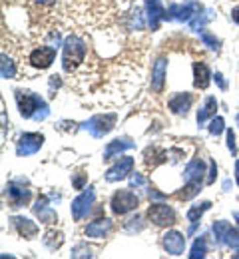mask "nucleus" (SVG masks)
Masks as SVG:
<instances>
[{
  "mask_svg": "<svg viewBox=\"0 0 239 259\" xmlns=\"http://www.w3.org/2000/svg\"><path fill=\"white\" fill-rule=\"evenodd\" d=\"M14 74H16L14 62L2 54V78H6V80H8V78H14Z\"/></svg>",
  "mask_w": 239,
  "mask_h": 259,
  "instance_id": "obj_29",
  "label": "nucleus"
},
{
  "mask_svg": "<svg viewBox=\"0 0 239 259\" xmlns=\"http://www.w3.org/2000/svg\"><path fill=\"white\" fill-rule=\"evenodd\" d=\"M209 207H211V203H209V201H202V203L194 205V207L187 211V220H189L192 224H198V222H200V218L204 215Z\"/></svg>",
  "mask_w": 239,
  "mask_h": 259,
  "instance_id": "obj_27",
  "label": "nucleus"
},
{
  "mask_svg": "<svg viewBox=\"0 0 239 259\" xmlns=\"http://www.w3.org/2000/svg\"><path fill=\"white\" fill-rule=\"evenodd\" d=\"M144 182H146V180H144L139 174H134V176L130 178V186H132V188H139V186H144Z\"/></svg>",
  "mask_w": 239,
  "mask_h": 259,
  "instance_id": "obj_36",
  "label": "nucleus"
},
{
  "mask_svg": "<svg viewBox=\"0 0 239 259\" xmlns=\"http://www.w3.org/2000/svg\"><path fill=\"white\" fill-rule=\"evenodd\" d=\"M144 158H146V165H148V167H156L158 163L166 162L168 152H164V150H162V148H158V146H152V148H148V150H146Z\"/></svg>",
  "mask_w": 239,
  "mask_h": 259,
  "instance_id": "obj_23",
  "label": "nucleus"
},
{
  "mask_svg": "<svg viewBox=\"0 0 239 259\" xmlns=\"http://www.w3.org/2000/svg\"><path fill=\"white\" fill-rule=\"evenodd\" d=\"M166 14L168 12L164 10L160 0H148V24H150L152 30H158L160 22L166 20Z\"/></svg>",
  "mask_w": 239,
  "mask_h": 259,
  "instance_id": "obj_16",
  "label": "nucleus"
},
{
  "mask_svg": "<svg viewBox=\"0 0 239 259\" xmlns=\"http://www.w3.org/2000/svg\"><path fill=\"white\" fill-rule=\"evenodd\" d=\"M6 195H8V203L10 207H22L30 201V190L24 188V180H16V182H10L6 186Z\"/></svg>",
  "mask_w": 239,
  "mask_h": 259,
  "instance_id": "obj_7",
  "label": "nucleus"
},
{
  "mask_svg": "<svg viewBox=\"0 0 239 259\" xmlns=\"http://www.w3.org/2000/svg\"><path fill=\"white\" fill-rule=\"evenodd\" d=\"M200 36H202V40H204V42L209 46V48H211V50H219V40H217V38H213L211 34L204 32V30L200 32Z\"/></svg>",
  "mask_w": 239,
  "mask_h": 259,
  "instance_id": "obj_32",
  "label": "nucleus"
},
{
  "mask_svg": "<svg viewBox=\"0 0 239 259\" xmlns=\"http://www.w3.org/2000/svg\"><path fill=\"white\" fill-rule=\"evenodd\" d=\"M84 56H86V42L80 38V36H68L64 40V70L66 72H74L78 66L84 62Z\"/></svg>",
  "mask_w": 239,
  "mask_h": 259,
  "instance_id": "obj_2",
  "label": "nucleus"
},
{
  "mask_svg": "<svg viewBox=\"0 0 239 259\" xmlns=\"http://www.w3.org/2000/svg\"><path fill=\"white\" fill-rule=\"evenodd\" d=\"M132 167H134V158L124 156L116 165H112V167L106 171V180H108V182H120V180L128 178V174H132Z\"/></svg>",
  "mask_w": 239,
  "mask_h": 259,
  "instance_id": "obj_13",
  "label": "nucleus"
},
{
  "mask_svg": "<svg viewBox=\"0 0 239 259\" xmlns=\"http://www.w3.org/2000/svg\"><path fill=\"white\" fill-rule=\"evenodd\" d=\"M114 124H116V114H100V116H94L90 122H86L84 128L90 130L92 136L102 138L108 132H112Z\"/></svg>",
  "mask_w": 239,
  "mask_h": 259,
  "instance_id": "obj_10",
  "label": "nucleus"
},
{
  "mask_svg": "<svg viewBox=\"0 0 239 259\" xmlns=\"http://www.w3.org/2000/svg\"><path fill=\"white\" fill-rule=\"evenodd\" d=\"M231 18H233V20H235V22L239 24V8H233V12H231Z\"/></svg>",
  "mask_w": 239,
  "mask_h": 259,
  "instance_id": "obj_40",
  "label": "nucleus"
},
{
  "mask_svg": "<svg viewBox=\"0 0 239 259\" xmlns=\"http://www.w3.org/2000/svg\"><path fill=\"white\" fill-rule=\"evenodd\" d=\"M209 165H211V169H209L207 184H213V182H215V176H217V165H215V162H209Z\"/></svg>",
  "mask_w": 239,
  "mask_h": 259,
  "instance_id": "obj_37",
  "label": "nucleus"
},
{
  "mask_svg": "<svg viewBox=\"0 0 239 259\" xmlns=\"http://www.w3.org/2000/svg\"><path fill=\"white\" fill-rule=\"evenodd\" d=\"M227 148L231 150V154H237V148H235V134H233V130H227Z\"/></svg>",
  "mask_w": 239,
  "mask_h": 259,
  "instance_id": "obj_34",
  "label": "nucleus"
},
{
  "mask_svg": "<svg viewBox=\"0 0 239 259\" xmlns=\"http://www.w3.org/2000/svg\"><path fill=\"white\" fill-rule=\"evenodd\" d=\"M12 224L16 227V231L22 237H26V239H34L36 235H38V226H36L32 220H28V218H14Z\"/></svg>",
  "mask_w": 239,
  "mask_h": 259,
  "instance_id": "obj_19",
  "label": "nucleus"
},
{
  "mask_svg": "<svg viewBox=\"0 0 239 259\" xmlns=\"http://www.w3.org/2000/svg\"><path fill=\"white\" fill-rule=\"evenodd\" d=\"M215 110H217V100L215 98H207L205 100V106L202 108V112H198V124L202 126L207 118L215 116Z\"/></svg>",
  "mask_w": 239,
  "mask_h": 259,
  "instance_id": "obj_24",
  "label": "nucleus"
},
{
  "mask_svg": "<svg viewBox=\"0 0 239 259\" xmlns=\"http://www.w3.org/2000/svg\"><path fill=\"white\" fill-rule=\"evenodd\" d=\"M72 257H92V249L86 243H78L72 249Z\"/></svg>",
  "mask_w": 239,
  "mask_h": 259,
  "instance_id": "obj_31",
  "label": "nucleus"
},
{
  "mask_svg": "<svg viewBox=\"0 0 239 259\" xmlns=\"http://www.w3.org/2000/svg\"><path fill=\"white\" fill-rule=\"evenodd\" d=\"M202 4L189 0L185 4H171L168 14H166V20H183V22H189L198 12H202Z\"/></svg>",
  "mask_w": 239,
  "mask_h": 259,
  "instance_id": "obj_6",
  "label": "nucleus"
},
{
  "mask_svg": "<svg viewBox=\"0 0 239 259\" xmlns=\"http://www.w3.org/2000/svg\"><path fill=\"white\" fill-rule=\"evenodd\" d=\"M94 199H96V192H94V188L90 186V188H86L82 194L72 201V215H74L76 222H80L84 215H88V211L92 209Z\"/></svg>",
  "mask_w": 239,
  "mask_h": 259,
  "instance_id": "obj_8",
  "label": "nucleus"
},
{
  "mask_svg": "<svg viewBox=\"0 0 239 259\" xmlns=\"http://www.w3.org/2000/svg\"><path fill=\"white\" fill-rule=\"evenodd\" d=\"M209 80H211V72H209L207 64L196 62V64H194V86L205 90V88L209 86Z\"/></svg>",
  "mask_w": 239,
  "mask_h": 259,
  "instance_id": "obj_20",
  "label": "nucleus"
},
{
  "mask_svg": "<svg viewBox=\"0 0 239 259\" xmlns=\"http://www.w3.org/2000/svg\"><path fill=\"white\" fill-rule=\"evenodd\" d=\"M233 257H239V249H237V253H235V255H233Z\"/></svg>",
  "mask_w": 239,
  "mask_h": 259,
  "instance_id": "obj_43",
  "label": "nucleus"
},
{
  "mask_svg": "<svg viewBox=\"0 0 239 259\" xmlns=\"http://www.w3.org/2000/svg\"><path fill=\"white\" fill-rule=\"evenodd\" d=\"M148 220L158 227H168L175 224V211L171 205H166V203H152L148 207Z\"/></svg>",
  "mask_w": 239,
  "mask_h": 259,
  "instance_id": "obj_3",
  "label": "nucleus"
},
{
  "mask_svg": "<svg viewBox=\"0 0 239 259\" xmlns=\"http://www.w3.org/2000/svg\"><path fill=\"white\" fill-rule=\"evenodd\" d=\"M215 82L219 84V88H221V90H225V88H227V84H225V80H223V76H221L219 72L215 74Z\"/></svg>",
  "mask_w": 239,
  "mask_h": 259,
  "instance_id": "obj_38",
  "label": "nucleus"
},
{
  "mask_svg": "<svg viewBox=\"0 0 239 259\" xmlns=\"http://www.w3.org/2000/svg\"><path fill=\"white\" fill-rule=\"evenodd\" d=\"M192 102H194L192 94L183 92V94H175V96L168 102V106H170V110L173 112V114H183V116H185L187 110L192 108Z\"/></svg>",
  "mask_w": 239,
  "mask_h": 259,
  "instance_id": "obj_18",
  "label": "nucleus"
},
{
  "mask_svg": "<svg viewBox=\"0 0 239 259\" xmlns=\"http://www.w3.org/2000/svg\"><path fill=\"white\" fill-rule=\"evenodd\" d=\"M112 220H108V218H100V220H96V222H90L86 229H84V233L88 235V237H96V239H102L106 237L110 231H112Z\"/></svg>",
  "mask_w": 239,
  "mask_h": 259,
  "instance_id": "obj_15",
  "label": "nucleus"
},
{
  "mask_svg": "<svg viewBox=\"0 0 239 259\" xmlns=\"http://www.w3.org/2000/svg\"><path fill=\"white\" fill-rule=\"evenodd\" d=\"M132 148H134V142H132V140H128V138L114 140V142H110V144H108V148H106V152H104V160H112L116 154L126 152V150H132Z\"/></svg>",
  "mask_w": 239,
  "mask_h": 259,
  "instance_id": "obj_21",
  "label": "nucleus"
},
{
  "mask_svg": "<svg viewBox=\"0 0 239 259\" xmlns=\"http://www.w3.org/2000/svg\"><path fill=\"white\" fill-rule=\"evenodd\" d=\"M137 203H139L137 195L134 194V192H130V190H120V192H116V194L112 195V201H110L112 211H114L116 215H124V213L132 211V209H136Z\"/></svg>",
  "mask_w": 239,
  "mask_h": 259,
  "instance_id": "obj_4",
  "label": "nucleus"
},
{
  "mask_svg": "<svg viewBox=\"0 0 239 259\" xmlns=\"http://www.w3.org/2000/svg\"><path fill=\"white\" fill-rule=\"evenodd\" d=\"M62 243H64V235H62V231L50 229V231L46 233V237H44V245H46L48 249H58Z\"/></svg>",
  "mask_w": 239,
  "mask_h": 259,
  "instance_id": "obj_25",
  "label": "nucleus"
},
{
  "mask_svg": "<svg viewBox=\"0 0 239 259\" xmlns=\"http://www.w3.org/2000/svg\"><path fill=\"white\" fill-rule=\"evenodd\" d=\"M139 229H144V224H141V218L136 215V218H132L130 220V224H126V231H139Z\"/></svg>",
  "mask_w": 239,
  "mask_h": 259,
  "instance_id": "obj_33",
  "label": "nucleus"
},
{
  "mask_svg": "<svg viewBox=\"0 0 239 259\" xmlns=\"http://www.w3.org/2000/svg\"><path fill=\"white\" fill-rule=\"evenodd\" d=\"M54 58H56V48H52V46H40V48L32 50L30 64L34 66V68H38V70H46L48 66H52Z\"/></svg>",
  "mask_w": 239,
  "mask_h": 259,
  "instance_id": "obj_12",
  "label": "nucleus"
},
{
  "mask_svg": "<svg viewBox=\"0 0 239 259\" xmlns=\"http://www.w3.org/2000/svg\"><path fill=\"white\" fill-rule=\"evenodd\" d=\"M213 235L219 245H227L231 249H239V231L227 222H215L213 224Z\"/></svg>",
  "mask_w": 239,
  "mask_h": 259,
  "instance_id": "obj_5",
  "label": "nucleus"
},
{
  "mask_svg": "<svg viewBox=\"0 0 239 259\" xmlns=\"http://www.w3.org/2000/svg\"><path fill=\"white\" fill-rule=\"evenodd\" d=\"M44 144L42 134H22L16 142V154L18 156H32Z\"/></svg>",
  "mask_w": 239,
  "mask_h": 259,
  "instance_id": "obj_9",
  "label": "nucleus"
},
{
  "mask_svg": "<svg viewBox=\"0 0 239 259\" xmlns=\"http://www.w3.org/2000/svg\"><path fill=\"white\" fill-rule=\"evenodd\" d=\"M235 180H237L239 184V162H235Z\"/></svg>",
  "mask_w": 239,
  "mask_h": 259,
  "instance_id": "obj_42",
  "label": "nucleus"
},
{
  "mask_svg": "<svg viewBox=\"0 0 239 259\" xmlns=\"http://www.w3.org/2000/svg\"><path fill=\"white\" fill-rule=\"evenodd\" d=\"M162 245L164 249L170 253V255H183V249H185V237L183 233L171 229L168 233H164L162 237Z\"/></svg>",
  "mask_w": 239,
  "mask_h": 259,
  "instance_id": "obj_11",
  "label": "nucleus"
},
{
  "mask_svg": "<svg viewBox=\"0 0 239 259\" xmlns=\"http://www.w3.org/2000/svg\"><path fill=\"white\" fill-rule=\"evenodd\" d=\"M34 213L38 215V220L42 222V224H56L58 222V215H56V211L48 205V199L46 197H38V201H36L34 205Z\"/></svg>",
  "mask_w": 239,
  "mask_h": 259,
  "instance_id": "obj_17",
  "label": "nucleus"
},
{
  "mask_svg": "<svg viewBox=\"0 0 239 259\" xmlns=\"http://www.w3.org/2000/svg\"><path fill=\"white\" fill-rule=\"evenodd\" d=\"M16 102L20 108L22 118H34V120H44L48 116V108L44 104V100L34 94V92H26V90H16Z\"/></svg>",
  "mask_w": 239,
  "mask_h": 259,
  "instance_id": "obj_1",
  "label": "nucleus"
},
{
  "mask_svg": "<svg viewBox=\"0 0 239 259\" xmlns=\"http://www.w3.org/2000/svg\"><path fill=\"white\" fill-rule=\"evenodd\" d=\"M84 184H86V176H84V174H78V176L72 180V186H74L76 190H84Z\"/></svg>",
  "mask_w": 239,
  "mask_h": 259,
  "instance_id": "obj_35",
  "label": "nucleus"
},
{
  "mask_svg": "<svg viewBox=\"0 0 239 259\" xmlns=\"http://www.w3.org/2000/svg\"><path fill=\"white\" fill-rule=\"evenodd\" d=\"M36 2H38V4H54L56 0H36Z\"/></svg>",
  "mask_w": 239,
  "mask_h": 259,
  "instance_id": "obj_41",
  "label": "nucleus"
},
{
  "mask_svg": "<svg viewBox=\"0 0 239 259\" xmlns=\"http://www.w3.org/2000/svg\"><path fill=\"white\" fill-rule=\"evenodd\" d=\"M205 253H207V245H205V237L204 235H200L196 241H194V247H192V253H189V257L196 259V257H205Z\"/></svg>",
  "mask_w": 239,
  "mask_h": 259,
  "instance_id": "obj_28",
  "label": "nucleus"
},
{
  "mask_svg": "<svg viewBox=\"0 0 239 259\" xmlns=\"http://www.w3.org/2000/svg\"><path fill=\"white\" fill-rule=\"evenodd\" d=\"M202 192V180H194V182H185L183 192H179V199H192L194 195H198Z\"/></svg>",
  "mask_w": 239,
  "mask_h": 259,
  "instance_id": "obj_26",
  "label": "nucleus"
},
{
  "mask_svg": "<svg viewBox=\"0 0 239 259\" xmlns=\"http://www.w3.org/2000/svg\"><path fill=\"white\" fill-rule=\"evenodd\" d=\"M166 70H168V60H166V58H158L154 68H152V90L158 92V94L164 90Z\"/></svg>",
  "mask_w": 239,
  "mask_h": 259,
  "instance_id": "obj_14",
  "label": "nucleus"
},
{
  "mask_svg": "<svg viewBox=\"0 0 239 259\" xmlns=\"http://www.w3.org/2000/svg\"><path fill=\"white\" fill-rule=\"evenodd\" d=\"M223 130H225L223 118H221V116H213V120L209 122V134H211V136H219Z\"/></svg>",
  "mask_w": 239,
  "mask_h": 259,
  "instance_id": "obj_30",
  "label": "nucleus"
},
{
  "mask_svg": "<svg viewBox=\"0 0 239 259\" xmlns=\"http://www.w3.org/2000/svg\"><path fill=\"white\" fill-rule=\"evenodd\" d=\"M148 195H150V199H164V197H166V195L160 194V192H156V190H150Z\"/></svg>",
  "mask_w": 239,
  "mask_h": 259,
  "instance_id": "obj_39",
  "label": "nucleus"
},
{
  "mask_svg": "<svg viewBox=\"0 0 239 259\" xmlns=\"http://www.w3.org/2000/svg\"><path fill=\"white\" fill-rule=\"evenodd\" d=\"M205 174V163L198 158V160H192V162L185 165L183 169V178L185 182H194V180H202Z\"/></svg>",
  "mask_w": 239,
  "mask_h": 259,
  "instance_id": "obj_22",
  "label": "nucleus"
}]
</instances>
